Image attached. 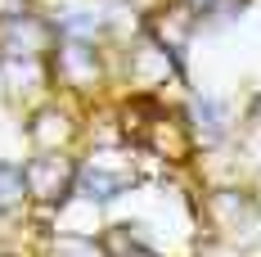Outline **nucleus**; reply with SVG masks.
<instances>
[{
	"label": "nucleus",
	"mask_w": 261,
	"mask_h": 257,
	"mask_svg": "<svg viewBox=\"0 0 261 257\" xmlns=\"http://www.w3.org/2000/svg\"><path fill=\"white\" fill-rule=\"evenodd\" d=\"M194 118H198V135L203 140H221L225 135V104L203 95V100H194Z\"/></svg>",
	"instance_id": "nucleus-1"
},
{
	"label": "nucleus",
	"mask_w": 261,
	"mask_h": 257,
	"mask_svg": "<svg viewBox=\"0 0 261 257\" xmlns=\"http://www.w3.org/2000/svg\"><path fill=\"white\" fill-rule=\"evenodd\" d=\"M81 185L90 190V199H117V194L126 190L122 176H108V172H99V167H90V172L81 176Z\"/></svg>",
	"instance_id": "nucleus-2"
},
{
	"label": "nucleus",
	"mask_w": 261,
	"mask_h": 257,
	"mask_svg": "<svg viewBox=\"0 0 261 257\" xmlns=\"http://www.w3.org/2000/svg\"><path fill=\"white\" fill-rule=\"evenodd\" d=\"M23 194V172L18 167H0V207H9Z\"/></svg>",
	"instance_id": "nucleus-3"
},
{
	"label": "nucleus",
	"mask_w": 261,
	"mask_h": 257,
	"mask_svg": "<svg viewBox=\"0 0 261 257\" xmlns=\"http://www.w3.org/2000/svg\"><path fill=\"white\" fill-rule=\"evenodd\" d=\"M59 27H63V32H95L99 23H95L90 14H81V9H72V14H68V18H63Z\"/></svg>",
	"instance_id": "nucleus-4"
},
{
	"label": "nucleus",
	"mask_w": 261,
	"mask_h": 257,
	"mask_svg": "<svg viewBox=\"0 0 261 257\" xmlns=\"http://www.w3.org/2000/svg\"><path fill=\"white\" fill-rule=\"evenodd\" d=\"M23 5L27 0H0V18H23Z\"/></svg>",
	"instance_id": "nucleus-5"
}]
</instances>
